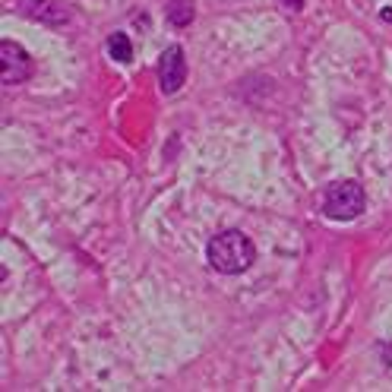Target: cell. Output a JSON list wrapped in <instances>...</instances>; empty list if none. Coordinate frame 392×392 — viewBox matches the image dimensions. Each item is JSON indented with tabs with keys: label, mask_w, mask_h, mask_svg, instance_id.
<instances>
[{
	"label": "cell",
	"mask_w": 392,
	"mask_h": 392,
	"mask_svg": "<svg viewBox=\"0 0 392 392\" xmlns=\"http://www.w3.org/2000/svg\"><path fill=\"white\" fill-rule=\"evenodd\" d=\"M364 206H367V196H364V187L357 180H335L323 196V215H329L335 222L357 218Z\"/></svg>",
	"instance_id": "7a4b0ae2"
},
{
	"label": "cell",
	"mask_w": 392,
	"mask_h": 392,
	"mask_svg": "<svg viewBox=\"0 0 392 392\" xmlns=\"http://www.w3.org/2000/svg\"><path fill=\"white\" fill-rule=\"evenodd\" d=\"M209 266L222 275H241L256 263V247L244 231H222L209 241Z\"/></svg>",
	"instance_id": "6da1fadb"
},
{
	"label": "cell",
	"mask_w": 392,
	"mask_h": 392,
	"mask_svg": "<svg viewBox=\"0 0 392 392\" xmlns=\"http://www.w3.org/2000/svg\"><path fill=\"white\" fill-rule=\"evenodd\" d=\"M285 3H288V7H291V10H301V7H304V3H307V0H285Z\"/></svg>",
	"instance_id": "ba28073f"
},
{
	"label": "cell",
	"mask_w": 392,
	"mask_h": 392,
	"mask_svg": "<svg viewBox=\"0 0 392 392\" xmlns=\"http://www.w3.org/2000/svg\"><path fill=\"white\" fill-rule=\"evenodd\" d=\"M158 82H162V92L165 95H174L180 92V86L187 82V60H184V51L178 45L168 48L158 60Z\"/></svg>",
	"instance_id": "277c9868"
},
{
	"label": "cell",
	"mask_w": 392,
	"mask_h": 392,
	"mask_svg": "<svg viewBox=\"0 0 392 392\" xmlns=\"http://www.w3.org/2000/svg\"><path fill=\"white\" fill-rule=\"evenodd\" d=\"M32 76V57L13 41L0 45V80L3 86H19Z\"/></svg>",
	"instance_id": "3957f363"
},
{
	"label": "cell",
	"mask_w": 392,
	"mask_h": 392,
	"mask_svg": "<svg viewBox=\"0 0 392 392\" xmlns=\"http://www.w3.org/2000/svg\"><path fill=\"white\" fill-rule=\"evenodd\" d=\"M19 13L35 19V23H45V26H67L70 23V10L57 0H16Z\"/></svg>",
	"instance_id": "5b68a950"
},
{
	"label": "cell",
	"mask_w": 392,
	"mask_h": 392,
	"mask_svg": "<svg viewBox=\"0 0 392 392\" xmlns=\"http://www.w3.org/2000/svg\"><path fill=\"white\" fill-rule=\"evenodd\" d=\"M193 13H196L193 0H171L168 3V23L171 26H190Z\"/></svg>",
	"instance_id": "8992f818"
},
{
	"label": "cell",
	"mask_w": 392,
	"mask_h": 392,
	"mask_svg": "<svg viewBox=\"0 0 392 392\" xmlns=\"http://www.w3.org/2000/svg\"><path fill=\"white\" fill-rule=\"evenodd\" d=\"M108 54H111L114 60H120V64H130V60H133V45H130V38H127L124 32H114V35L108 38Z\"/></svg>",
	"instance_id": "52a82bcc"
}]
</instances>
